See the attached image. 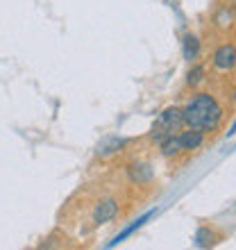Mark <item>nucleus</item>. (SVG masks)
Listing matches in <instances>:
<instances>
[{
	"label": "nucleus",
	"instance_id": "8",
	"mask_svg": "<svg viewBox=\"0 0 236 250\" xmlns=\"http://www.w3.org/2000/svg\"><path fill=\"white\" fill-rule=\"evenodd\" d=\"M132 178L137 180V182H148V180L152 178V171L148 168L145 164H137V166H132Z\"/></svg>",
	"mask_w": 236,
	"mask_h": 250
},
{
	"label": "nucleus",
	"instance_id": "9",
	"mask_svg": "<svg viewBox=\"0 0 236 250\" xmlns=\"http://www.w3.org/2000/svg\"><path fill=\"white\" fill-rule=\"evenodd\" d=\"M214 244V234L209 232V228H200L196 234V246H200V248H209V246Z\"/></svg>",
	"mask_w": 236,
	"mask_h": 250
},
{
	"label": "nucleus",
	"instance_id": "1",
	"mask_svg": "<svg viewBox=\"0 0 236 250\" xmlns=\"http://www.w3.org/2000/svg\"><path fill=\"white\" fill-rule=\"evenodd\" d=\"M223 116V109L209 93H197L189 105L182 109V123L193 127V130H214Z\"/></svg>",
	"mask_w": 236,
	"mask_h": 250
},
{
	"label": "nucleus",
	"instance_id": "5",
	"mask_svg": "<svg viewBox=\"0 0 236 250\" xmlns=\"http://www.w3.org/2000/svg\"><path fill=\"white\" fill-rule=\"evenodd\" d=\"M214 64H216L218 68H223V71L232 68V66H234V46H232V43H225V46L218 48L216 55H214Z\"/></svg>",
	"mask_w": 236,
	"mask_h": 250
},
{
	"label": "nucleus",
	"instance_id": "7",
	"mask_svg": "<svg viewBox=\"0 0 236 250\" xmlns=\"http://www.w3.org/2000/svg\"><path fill=\"white\" fill-rule=\"evenodd\" d=\"M197 50H200V43H197V39L196 37H186V39H184V57H186V60H196L197 57Z\"/></svg>",
	"mask_w": 236,
	"mask_h": 250
},
{
	"label": "nucleus",
	"instance_id": "10",
	"mask_svg": "<svg viewBox=\"0 0 236 250\" xmlns=\"http://www.w3.org/2000/svg\"><path fill=\"white\" fill-rule=\"evenodd\" d=\"M202 75H204V66H196L189 71V84L196 86L197 82H202Z\"/></svg>",
	"mask_w": 236,
	"mask_h": 250
},
{
	"label": "nucleus",
	"instance_id": "6",
	"mask_svg": "<svg viewBox=\"0 0 236 250\" xmlns=\"http://www.w3.org/2000/svg\"><path fill=\"white\" fill-rule=\"evenodd\" d=\"M155 216V211H148V214H143V216L141 218H137V221H134V223L130 225V228H125L123 232H120V234H116V237L112 239V241H109V248H114V246H118L120 244V241H123V239H127L130 237V234H134V232L138 230V228H141V225L143 223H148V221H150V218Z\"/></svg>",
	"mask_w": 236,
	"mask_h": 250
},
{
	"label": "nucleus",
	"instance_id": "2",
	"mask_svg": "<svg viewBox=\"0 0 236 250\" xmlns=\"http://www.w3.org/2000/svg\"><path fill=\"white\" fill-rule=\"evenodd\" d=\"M182 109L177 107H168L164 112L159 114V119L152 125V139L155 141H161L164 137H171L173 132H177L182 127Z\"/></svg>",
	"mask_w": 236,
	"mask_h": 250
},
{
	"label": "nucleus",
	"instance_id": "4",
	"mask_svg": "<svg viewBox=\"0 0 236 250\" xmlns=\"http://www.w3.org/2000/svg\"><path fill=\"white\" fill-rule=\"evenodd\" d=\"M116 214H118L116 200H102V203L96 207V211H93V221H96V223H107V221L116 218Z\"/></svg>",
	"mask_w": 236,
	"mask_h": 250
},
{
	"label": "nucleus",
	"instance_id": "3",
	"mask_svg": "<svg viewBox=\"0 0 236 250\" xmlns=\"http://www.w3.org/2000/svg\"><path fill=\"white\" fill-rule=\"evenodd\" d=\"M177 141H179V148H182V150H196V148L202 146L204 134H202V130H193V127H189L186 132H182V134L177 137Z\"/></svg>",
	"mask_w": 236,
	"mask_h": 250
}]
</instances>
